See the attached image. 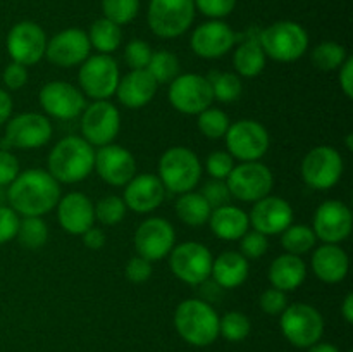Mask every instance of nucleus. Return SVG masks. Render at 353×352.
<instances>
[{"label": "nucleus", "instance_id": "obj_33", "mask_svg": "<svg viewBox=\"0 0 353 352\" xmlns=\"http://www.w3.org/2000/svg\"><path fill=\"white\" fill-rule=\"evenodd\" d=\"M90 45H92L95 50H99V54H107L110 55L112 52H116L119 48L121 41H123V31L121 26H117L116 23L109 21L107 17H100L95 23L90 26L88 33Z\"/></svg>", "mask_w": 353, "mask_h": 352}, {"label": "nucleus", "instance_id": "obj_41", "mask_svg": "<svg viewBox=\"0 0 353 352\" xmlns=\"http://www.w3.org/2000/svg\"><path fill=\"white\" fill-rule=\"evenodd\" d=\"M93 209H95V221H100L107 226H114L124 219L128 207L123 197L107 195L102 197L97 204H93Z\"/></svg>", "mask_w": 353, "mask_h": 352}, {"label": "nucleus", "instance_id": "obj_42", "mask_svg": "<svg viewBox=\"0 0 353 352\" xmlns=\"http://www.w3.org/2000/svg\"><path fill=\"white\" fill-rule=\"evenodd\" d=\"M102 10L103 17L123 26L138 16L140 0H102Z\"/></svg>", "mask_w": 353, "mask_h": 352}, {"label": "nucleus", "instance_id": "obj_25", "mask_svg": "<svg viewBox=\"0 0 353 352\" xmlns=\"http://www.w3.org/2000/svg\"><path fill=\"white\" fill-rule=\"evenodd\" d=\"M59 224L69 235H83L95 223L93 202L81 192H69L57 202Z\"/></svg>", "mask_w": 353, "mask_h": 352}, {"label": "nucleus", "instance_id": "obj_37", "mask_svg": "<svg viewBox=\"0 0 353 352\" xmlns=\"http://www.w3.org/2000/svg\"><path fill=\"white\" fill-rule=\"evenodd\" d=\"M179 59L172 52L157 50L152 52L147 71L157 81V85H169L176 76H179Z\"/></svg>", "mask_w": 353, "mask_h": 352}, {"label": "nucleus", "instance_id": "obj_3", "mask_svg": "<svg viewBox=\"0 0 353 352\" xmlns=\"http://www.w3.org/2000/svg\"><path fill=\"white\" fill-rule=\"evenodd\" d=\"M174 326L179 337L195 347H207L219 337V316L203 299H186L174 311Z\"/></svg>", "mask_w": 353, "mask_h": 352}, {"label": "nucleus", "instance_id": "obj_35", "mask_svg": "<svg viewBox=\"0 0 353 352\" xmlns=\"http://www.w3.org/2000/svg\"><path fill=\"white\" fill-rule=\"evenodd\" d=\"M316 242L317 237L312 226H307V224L292 223L281 233V247L293 255H302L310 252L316 247Z\"/></svg>", "mask_w": 353, "mask_h": 352}, {"label": "nucleus", "instance_id": "obj_21", "mask_svg": "<svg viewBox=\"0 0 353 352\" xmlns=\"http://www.w3.org/2000/svg\"><path fill=\"white\" fill-rule=\"evenodd\" d=\"M93 169L102 182L110 186H126L137 175V159L128 148L121 145H103L95 152Z\"/></svg>", "mask_w": 353, "mask_h": 352}, {"label": "nucleus", "instance_id": "obj_53", "mask_svg": "<svg viewBox=\"0 0 353 352\" xmlns=\"http://www.w3.org/2000/svg\"><path fill=\"white\" fill-rule=\"evenodd\" d=\"M340 88L348 99L353 97V57L348 55L347 61L340 66Z\"/></svg>", "mask_w": 353, "mask_h": 352}, {"label": "nucleus", "instance_id": "obj_38", "mask_svg": "<svg viewBox=\"0 0 353 352\" xmlns=\"http://www.w3.org/2000/svg\"><path fill=\"white\" fill-rule=\"evenodd\" d=\"M347 48L343 45L336 43V41H323V43L316 45L312 54H310L312 64L319 71H336L347 61Z\"/></svg>", "mask_w": 353, "mask_h": 352}, {"label": "nucleus", "instance_id": "obj_51", "mask_svg": "<svg viewBox=\"0 0 353 352\" xmlns=\"http://www.w3.org/2000/svg\"><path fill=\"white\" fill-rule=\"evenodd\" d=\"M21 173L19 161L7 148H0V186H7L17 178Z\"/></svg>", "mask_w": 353, "mask_h": 352}, {"label": "nucleus", "instance_id": "obj_57", "mask_svg": "<svg viewBox=\"0 0 353 352\" xmlns=\"http://www.w3.org/2000/svg\"><path fill=\"white\" fill-rule=\"evenodd\" d=\"M309 352H340L336 345L330 344V342H316L314 345H310Z\"/></svg>", "mask_w": 353, "mask_h": 352}, {"label": "nucleus", "instance_id": "obj_9", "mask_svg": "<svg viewBox=\"0 0 353 352\" xmlns=\"http://www.w3.org/2000/svg\"><path fill=\"white\" fill-rule=\"evenodd\" d=\"M168 257L172 275L186 285H203L210 278L214 255L200 242H183L174 245Z\"/></svg>", "mask_w": 353, "mask_h": 352}, {"label": "nucleus", "instance_id": "obj_59", "mask_svg": "<svg viewBox=\"0 0 353 352\" xmlns=\"http://www.w3.org/2000/svg\"><path fill=\"white\" fill-rule=\"evenodd\" d=\"M350 352H352V351H350Z\"/></svg>", "mask_w": 353, "mask_h": 352}, {"label": "nucleus", "instance_id": "obj_58", "mask_svg": "<svg viewBox=\"0 0 353 352\" xmlns=\"http://www.w3.org/2000/svg\"><path fill=\"white\" fill-rule=\"evenodd\" d=\"M347 148H348V150H352V148H353V145H352V135H348V137H347Z\"/></svg>", "mask_w": 353, "mask_h": 352}, {"label": "nucleus", "instance_id": "obj_32", "mask_svg": "<svg viewBox=\"0 0 353 352\" xmlns=\"http://www.w3.org/2000/svg\"><path fill=\"white\" fill-rule=\"evenodd\" d=\"M176 214L188 226H202L209 221L212 207L200 192H186L178 197L174 204Z\"/></svg>", "mask_w": 353, "mask_h": 352}, {"label": "nucleus", "instance_id": "obj_54", "mask_svg": "<svg viewBox=\"0 0 353 352\" xmlns=\"http://www.w3.org/2000/svg\"><path fill=\"white\" fill-rule=\"evenodd\" d=\"M83 237V244L86 245V248H92V251H100V248L105 245V233H103L100 228L92 226L81 235Z\"/></svg>", "mask_w": 353, "mask_h": 352}, {"label": "nucleus", "instance_id": "obj_44", "mask_svg": "<svg viewBox=\"0 0 353 352\" xmlns=\"http://www.w3.org/2000/svg\"><path fill=\"white\" fill-rule=\"evenodd\" d=\"M152 57V48L143 40H131L124 48V61L130 69H147Z\"/></svg>", "mask_w": 353, "mask_h": 352}, {"label": "nucleus", "instance_id": "obj_49", "mask_svg": "<svg viewBox=\"0 0 353 352\" xmlns=\"http://www.w3.org/2000/svg\"><path fill=\"white\" fill-rule=\"evenodd\" d=\"M19 219V214L12 207L0 206V245L16 238Z\"/></svg>", "mask_w": 353, "mask_h": 352}, {"label": "nucleus", "instance_id": "obj_1", "mask_svg": "<svg viewBox=\"0 0 353 352\" xmlns=\"http://www.w3.org/2000/svg\"><path fill=\"white\" fill-rule=\"evenodd\" d=\"M61 183L47 169H26L19 173L7 190V200L19 216H45L57 207Z\"/></svg>", "mask_w": 353, "mask_h": 352}, {"label": "nucleus", "instance_id": "obj_39", "mask_svg": "<svg viewBox=\"0 0 353 352\" xmlns=\"http://www.w3.org/2000/svg\"><path fill=\"white\" fill-rule=\"evenodd\" d=\"M230 124V116H228L224 110L212 106H210L209 109L202 110V113L196 116V126H199L200 133H202L203 137L209 138V140H219V138H224Z\"/></svg>", "mask_w": 353, "mask_h": 352}, {"label": "nucleus", "instance_id": "obj_30", "mask_svg": "<svg viewBox=\"0 0 353 352\" xmlns=\"http://www.w3.org/2000/svg\"><path fill=\"white\" fill-rule=\"evenodd\" d=\"M268 278L274 289L283 290V292H293L305 282L307 266L300 255L285 252L271 262Z\"/></svg>", "mask_w": 353, "mask_h": 352}, {"label": "nucleus", "instance_id": "obj_48", "mask_svg": "<svg viewBox=\"0 0 353 352\" xmlns=\"http://www.w3.org/2000/svg\"><path fill=\"white\" fill-rule=\"evenodd\" d=\"M195 9H199L203 16L221 19L233 12L236 0H193Z\"/></svg>", "mask_w": 353, "mask_h": 352}, {"label": "nucleus", "instance_id": "obj_2", "mask_svg": "<svg viewBox=\"0 0 353 352\" xmlns=\"http://www.w3.org/2000/svg\"><path fill=\"white\" fill-rule=\"evenodd\" d=\"M47 166V171L59 183H79L92 175L95 166V148L83 137H64L48 154Z\"/></svg>", "mask_w": 353, "mask_h": 352}, {"label": "nucleus", "instance_id": "obj_50", "mask_svg": "<svg viewBox=\"0 0 353 352\" xmlns=\"http://www.w3.org/2000/svg\"><path fill=\"white\" fill-rule=\"evenodd\" d=\"M124 275H126L128 282L145 283L147 280H150L152 276V262H148L147 259L140 257V255H134V257H131L130 261L126 262Z\"/></svg>", "mask_w": 353, "mask_h": 352}, {"label": "nucleus", "instance_id": "obj_6", "mask_svg": "<svg viewBox=\"0 0 353 352\" xmlns=\"http://www.w3.org/2000/svg\"><path fill=\"white\" fill-rule=\"evenodd\" d=\"M279 326L290 344L300 349H309L323 337L324 317L310 304L296 302L286 306V309L279 314Z\"/></svg>", "mask_w": 353, "mask_h": 352}, {"label": "nucleus", "instance_id": "obj_5", "mask_svg": "<svg viewBox=\"0 0 353 352\" xmlns=\"http://www.w3.org/2000/svg\"><path fill=\"white\" fill-rule=\"evenodd\" d=\"M265 55L278 62L299 61L309 50V33L295 21H276L259 31Z\"/></svg>", "mask_w": 353, "mask_h": 352}, {"label": "nucleus", "instance_id": "obj_4", "mask_svg": "<svg viewBox=\"0 0 353 352\" xmlns=\"http://www.w3.org/2000/svg\"><path fill=\"white\" fill-rule=\"evenodd\" d=\"M159 179L172 193L192 192L202 178V162L188 147H171L159 159Z\"/></svg>", "mask_w": 353, "mask_h": 352}, {"label": "nucleus", "instance_id": "obj_29", "mask_svg": "<svg viewBox=\"0 0 353 352\" xmlns=\"http://www.w3.org/2000/svg\"><path fill=\"white\" fill-rule=\"evenodd\" d=\"M207 223H209L210 231L217 238L228 242L240 240L250 230L248 214L241 207L233 206V204H226V206L212 209Z\"/></svg>", "mask_w": 353, "mask_h": 352}, {"label": "nucleus", "instance_id": "obj_11", "mask_svg": "<svg viewBox=\"0 0 353 352\" xmlns=\"http://www.w3.org/2000/svg\"><path fill=\"white\" fill-rule=\"evenodd\" d=\"M226 183L233 199L241 202H257L271 195L274 176L264 162H241L234 166L226 178Z\"/></svg>", "mask_w": 353, "mask_h": 352}, {"label": "nucleus", "instance_id": "obj_46", "mask_svg": "<svg viewBox=\"0 0 353 352\" xmlns=\"http://www.w3.org/2000/svg\"><path fill=\"white\" fill-rule=\"evenodd\" d=\"M203 195V199L209 202V206L212 207V209H216V207H221V206H226V204L231 202V192L230 188H228V183L226 179H210V182H207L205 185H203L202 192H200Z\"/></svg>", "mask_w": 353, "mask_h": 352}, {"label": "nucleus", "instance_id": "obj_55", "mask_svg": "<svg viewBox=\"0 0 353 352\" xmlns=\"http://www.w3.org/2000/svg\"><path fill=\"white\" fill-rule=\"evenodd\" d=\"M12 97L9 92L0 88V126L6 124L10 119V114H12Z\"/></svg>", "mask_w": 353, "mask_h": 352}, {"label": "nucleus", "instance_id": "obj_7", "mask_svg": "<svg viewBox=\"0 0 353 352\" xmlns=\"http://www.w3.org/2000/svg\"><path fill=\"white\" fill-rule=\"evenodd\" d=\"M121 72L116 59L107 54L90 55L79 66L78 81L83 95L93 100H109L116 95Z\"/></svg>", "mask_w": 353, "mask_h": 352}, {"label": "nucleus", "instance_id": "obj_16", "mask_svg": "<svg viewBox=\"0 0 353 352\" xmlns=\"http://www.w3.org/2000/svg\"><path fill=\"white\" fill-rule=\"evenodd\" d=\"M47 35L40 24L33 21H21L10 28L7 35L6 47L12 62L23 66H34L45 57Z\"/></svg>", "mask_w": 353, "mask_h": 352}, {"label": "nucleus", "instance_id": "obj_52", "mask_svg": "<svg viewBox=\"0 0 353 352\" xmlns=\"http://www.w3.org/2000/svg\"><path fill=\"white\" fill-rule=\"evenodd\" d=\"M2 81L6 88L21 90L28 83V69L26 66L9 62L2 71Z\"/></svg>", "mask_w": 353, "mask_h": 352}, {"label": "nucleus", "instance_id": "obj_47", "mask_svg": "<svg viewBox=\"0 0 353 352\" xmlns=\"http://www.w3.org/2000/svg\"><path fill=\"white\" fill-rule=\"evenodd\" d=\"M259 306H261V309L264 311L265 314H269V316H279V314L286 309V306H288L286 292L271 286V289L264 290V292L261 293Z\"/></svg>", "mask_w": 353, "mask_h": 352}, {"label": "nucleus", "instance_id": "obj_14", "mask_svg": "<svg viewBox=\"0 0 353 352\" xmlns=\"http://www.w3.org/2000/svg\"><path fill=\"white\" fill-rule=\"evenodd\" d=\"M52 133H54V128L47 116L38 113H23L7 121L3 144L7 145L6 148L33 150V148L47 145Z\"/></svg>", "mask_w": 353, "mask_h": 352}, {"label": "nucleus", "instance_id": "obj_56", "mask_svg": "<svg viewBox=\"0 0 353 352\" xmlns=\"http://www.w3.org/2000/svg\"><path fill=\"white\" fill-rule=\"evenodd\" d=\"M341 316L345 317L348 324L353 323V293L348 292L345 295L343 304H341Z\"/></svg>", "mask_w": 353, "mask_h": 352}, {"label": "nucleus", "instance_id": "obj_12", "mask_svg": "<svg viewBox=\"0 0 353 352\" xmlns=\"http://www.w3.org/2000/svg\"><path fill=\"white\" fill-rule=\"evenodd\" d=\"M168 99L178 113L190 114V116H199L214 102L209 79L207 76L196 75V72L176 76L169 83Z\"/></svg>", "mask_w": 353, "mask_h": 352}, {"label": "nucleus", "instance_id": "obj_13", "mask_svg": "<svg viewBox=\"0 0 353 352\" xmlns=\"http://www.w3.org/2000/svg\"><path fill=\"white\" fill-rule=\"evenodd\" d=\"M343 157L331 145H317L303 157L300 171L303 182L312 190H330L343 175Z\"/></svg>", "mask_w": 353, "mask_h": 352}, {"label": "nucleus", "instance_id": "obj_19", "mask_svg": "<svg viewBox=\"0 0 353 352\" xmlns=\"http://www.w3.org/2000/svg\"><path fill=\"white\" fill-rule=\"evenodd\" d=\"M352 228V211L341 200H326L314 214L312 230L323 244H341L350 237Z\"/></svg>", "mask_w": 353, "mask_h": 352}, {"label": "nucleus", "instance_id": "obj_28", "mask_svg": "<svg viewBox=\"0 0 353 352\" xmlns=\"http://www.w3.org/2000/svg\"><path fill=\"white\" fill-rule=\"evenodd\" d=\"M261 31V30H259ZM259 31L248 30L243 38L238 35V47L233 54V66L240 78H255L261 75L268 62L264 48L259 41Z\"/></svg>", "mask_w": 353, "mask_h": 352}, {"label": "nucleus", "instance_id": "obj_24", "mask_svg": "<svg viewBox=\"0 0 353 352\" xmlns=\"http://www.w3.org/2000/svg\"><path fill=\"white\" fill-rule=\"evenodd\" d=\"M165 192L168 190L164 188L157 175L145 173V175H134L128 182L123 200L128 209L138 214H147L161 207L165 199Z\"/></svg>", "mask_w": 353, "mask_h": 352}, {"label": "nucleus", "instance_id": "obj_43", "mask_svg": "<svg viewBox=\"0 0 353 352\" xmlns=\"http://www.w3.org/2000/svg\"><path fill=\"white\" fill-rule=\"evenodd\" d=\"M238 242H240V251L238 252L245 259H261L269 248L268 237L255 230H248Z\"/></svg>", "mask_w": 353, "mask_h": 352}, {"label": "nucleus", "instance_id": "obj_20", "mask_svg": "<svg viewBox=\"0 0 353 352\" xmlns=\"http://www.w3.org/2000/svg\"><path fill=\"white\" fill-rule=\"evenodd\" d=\"M90 45L86 31L78 28H68L47 41L45 57L57 68H74L81 66L90 57Z\"/></svg>", "mask_w": 353, "mask_h": 352}, {"label": "nucleus", "instance_id": "obj_15", "mask_svg": "<svg viewBox=\"0 0 353 352\" xmlns=\"http://www.w3.org/2000/svg\"><path fill=\"white\" fill-rule=\"evenodd\" d=\"M121 114L109 100H95L81 113V135L92 147H103L116 140Z\"/></svg>", "mask_w": 353, "mask_h": 352}, {"label": "nucleus", "instance_id": "obj_18", "mask_svg": "<svg viewBox=\"0 0 353 352\" xmlns=\"http://www.w3.org/2000/svg\"><path fill=\"white\" fill-rule=\"evenodd\" d=\"M41 109L55 119H74L81 116L86 107V99L78 86L68 81H48L38 93Z\"/></svg>", "mask_w": 353, "mask_h": 352}, {"label": "nucleus", "instance_id": "obj_22", "mask_svg": "<svg viewBox=\"0 0 353 352\" xmlns=\"http://www.w3.org/2000/svg\"><path fill=\"white\" fill-rule=\"evenodd\" d=\"M238 43V33L221 19L207 21L192 33V50L202 59H221Z\"/></svg>", "mask_w": 353, "mask_h": 352}, {"label": "nucleus", "instance_id": "obj_36", "mask_svg": "<svg viewBox=\"0 0 353 352\" xmlns=\"http://www.w3.org/2000/svg\"><path fill=\"white\" fill-rule=\"evenodd\" d=\"M16 238L24 248L30 251L41 248L48 242L47 223L40 216H23V219H19Z\"/></svg>", "mask_w": 353, "mask_h": 352}, {"label": "nucleus", "instance_id": "obj_10", "mask_svg": "<svg viewBox=\"0 0 353 352\" xmlns=\"http://www.w3.org/2000/svg\"><path fill=\"white\" fill-rule=\"evenodd\" d=\"M195 10L193 0H150L148 26L161 38H178L192 26Z\"/></svg>", "mask_w": 353, "mask_h": 352}, {"label": "nucleus", "instance_id": "obj_17", "mask_svg": "<svg viewBox=\"0 0 353 352\" xmlns=\"http://www.w3.org/2000/svg\"><path fill=\"white\" fill-rule=\"evenodd\" d=\"M176 245L174 226L164 217H148L141 221L134 231V247L137 255L148 262H157L168 257Z\"/></svg>", "mask_w": 353, "mask_h": 352}, {"label": "nucleus", "instance_id": "obj_40", "mask_svg": "<svg viewBox=\"0 0 353 352\" xmlns=\"http://www.w3.org/2000/svg\"><path fill=\"white\" fill-rule=\"evenodd\" d=\"M252 323L247 314L240 311H230L219 317V335L228 342H241L250 335Z\"/></svg>", "mask_w": 353, "mask_h": 352}, {"label": "nucleus", "instance_id": "obj_26", "mask_svg": "<svg viewBox=\"0 0 353 352\" xmlns=\"http://www.w3.org/2000/svg\"><path fill=\"white\" fill-rule=\"evenodd\" d=\"M157 88V81L152 78L147 69H131L126 76L119 79L116 95L121 106L128 109H141L152 102Z\"/></svg>", "mask_w": 353, "mask_h": 352}, {"label": "nucleus", "instance_id": "obj_34", "mask_svg": "<svg viewBox=\"0 0 353 352\" xmlns=\"http://www.w3.org/2000/svg\"><path fill=\"white\" fill-rule=\"evenodd\" d=\"M207 79H209L210 88H212L214 100H219L223 104L234 102L243 93L241 78L238 75H234V72L210 71Z\"/></svg>", "mask_w": 353, "mask_h": 352}, {"label": "nucleus", "instance_id": "obj_31", "mask_svg": "<svg viewBox=\"0 0 353 352\" xmlns=\"http://www.w3.org/2000/svg\"><path fill=\"white\" fill-rule=\"evenodd\" d=\"M248 273H250L248 259H245L236 251H226L214 259L210 276L217 286L231 290L243 285L248 278Z\"/></svg>", "mask_w": 353, "mask_h": 352}, {"label": "nucleus", "instance_id": "obj_8", "mask_svg": "<svg viewBox=\"0 0 353 352\" xmlns=\"http://www.w3.org/2000/svg\"><path fill=\"white\" fill-rule=\"evenodd\" d=\"M228 152L240 162L261 161L271 147V137L262 123L255 119H240L230 124L226 135Z\"/></svg>", "mask_w": 353, "mask_h": 352}, {"label": "nucleus", "instance_id": "obj_45", "mask_svg": "<svg viewBox=\"0 0 353 352\" xmlns=\"http://www.w3.org/2000/svg\"><path fill=\"white\" fill-rule=\"evenodd\" d=\"M234 166H236L234 164V159L231 157V154L228 150L212 152L205 161L207 173L214 179H226L230 176V173L233 171Z\"/></svg>", "mask_w": 353, "mask_h": 352}, {"label": "nucleus", "instance_id": "obj_27", "mask_svg": "<svg viewBox=\"0 0 353 352\" xmlns=\"http://www.w3.org/2000/svg\"><path fill=\"white\" fill-rule=\"evenodd\" d=\"M350 269L348 254L338 244H323L312 254V271L321 282L340 283Z\"/></svg>", "mask_w": 353, "mask_h": 352}, {"label": "nucleus", "instance_id": "obj_23", "mask_svg": "<svg viewBox=\"0 0 353 352\" xmlns=\"http://www.w3.org/2000/svg\"><path fill=\"white\" fill-rule=\"evenodd\" d=\"M248 221L252 230L261 231L265 237L281 235L293 223V207L283 197L268 195L254 202Z\"/></svg>", "mask_w": 353, "mask_h": 352}]
</instances>
